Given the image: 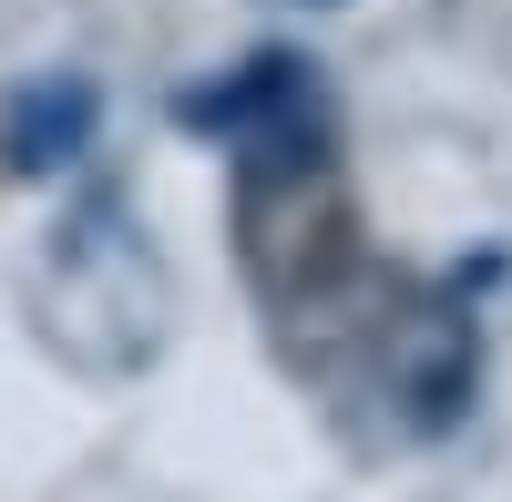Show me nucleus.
<instances>
[{"mask_svg": "<svg viewBox=\"0 0 512 502\" xmlns=\"http://www.w3.org/2000/svg\"><path fill=\"white\" fill-rule=\"evenodd\" d=\"M267 11H338V0H267Z\"/></svg>", "mask_w": 512, "mask_h": 502, "instance_id": "4", "label": "nucleus"}, {"mask_svg": "<svg viewBox=\"0 0 512 502\" xmlns=\"http://www.w3.org/2000/svg\"><path fill=\"white\" fill-rule=\"evenodd\" d=\"M390 390H400V410H410V431H451L461 400H472V328L420 298V308L390 328Z\"/></svg>", "mask_w": 512, "mask_h": 502, "instance_id": "2", "label": "nucleus"}, {"mask_svg": "<svg viewBox=\"0 0 512 502\" xmlns=\"http://www.w3.org/2000/svg\"><path fill=\"white\" fill-rule=\"evenodd\" d=\"M31 328L52 339L72 369H144L164 339H175V277H164L154 236L134 226L123 195H93L41 236L31 287H21Z\"/></svg>", "mask_w": 512, "mask_h": 502, "instance_id": "1", "label": "nucleus"}, {"mask_svg": "<svg viewBox=\"0 0 512 502\" xmlns=\"http://www.w3.org/2000/svg\"><path fill=\"white\" fill-rule=\"evenodd\" d=\"M82 144H93V82H21L0 113V154L21 175H62Z\"/></svg>", "mask_w": 512, "mask_h": 502, "instance_id": "3", "label": "nucleus"}]
</instances>
